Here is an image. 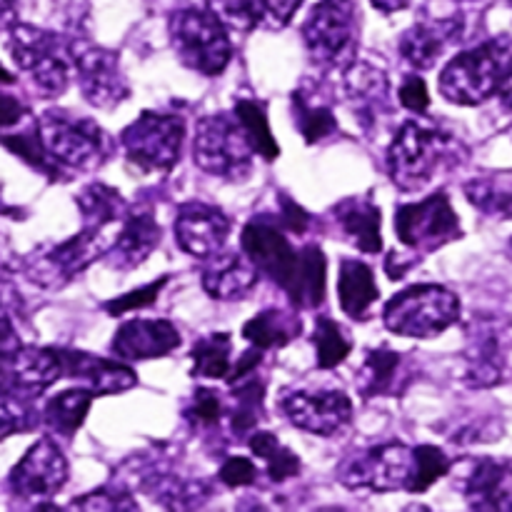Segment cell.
Here are the masks:
<instances>
[{"mask_svg":"<svg viewBox=\"0 0 512 512\" xmlns=\"http://www.w3.org/2000/svg\"><path fill=\"white\" fill-rule=\"evenodd\" d=\"M243 253L280 285L295 308H318L325 300V255L318 245L295 248L280 225L255 218L243 230Z\"/></svg>","mask_w":512,"mask_h":512,"instance_id":"cell-1","label":"cell"},{"mask_svg":"<svg viewBox=\"0 0 512 512\" xmlns=\"http://www.w3.org/2000/svg\"><path fill=\"white\" fill-rule=\"evenodd\" d=\"M465 158L468 148L458 135L420 120H408L400 125L388 148V173L403 193H415L428 188L438 175L463 165Z\"/></svg>","mask_w":512,"mask_h":512,"instance_id":"cell-2","label":"cell"},{"mask_svg":"<svg viewBox=\"0 0 512 512\" xmlns=\"http://www.w3.org/2000/svg\"><path fill=\"white\" fill-rule=\"evenodd\" d=\"M512 70V35H498L455 55L440 73V93L450 103L480 105L493 98Z\"/></svg>","mask_w":512,"mask_h":512,"instance_id":"cell-3","label":"cell"},{"mask_svg":"<svg viewBox=\"0 0 512 512\" xmlns=\"http://www.w3.org/2000/svg\"><path fill=\"white\" fill-rule=\"evenodd\" d=\"M225 20L213 8H180L170 15L168 33L175 55L185 68L200 75H220L233 58Z\"/></svg>","mask_w":512,"mask_h":512,"instance_id":"cell-4","label":"cell"},{"mask_svg":"<svg viewBox=\"0 0 512 512\" xmlns=\"http://www.w3.org/2000/svg\"><path fill=\"white\" fill-rule=\"evenodd\" d=\"M45 153L60 168L95 170L108 160L110 140L95 120L80 118L68 110H48L35 125Z\"/></svg>","mask_w":512,"mask_h":512,"instance_id":"cell-5","label":"cell"},{"mask_svg":"<svg viewBox=\"0 0 512 512\" xmlns=\"http://www.w3.org/2000/svg\"><path fill=\"white\" fill-rule=\"evenodd\" d=\"M460 318V298L443 285H410L388 300L385 328L400 338H435Z\"/></svg>","mask_w":512,"mask_h":512,"instance_id":"cell-6","label":"cell"},{"mask_svg":"<svg viewBox=\"0 0 512 512\" xmlns=\"http://www.w3.org/2000/svg\"><path fill=\"white\" fill-rule=\"evenodd\" d=\"M10 55L15 65L33 80L35 88L48 98H58L70 83L73 53L70 40L35 25L15 23L10 30Z\"/></svg>","mask_w":512,"mask_h":512,"instance_id":"cell-7","label":"cell"},{"mask_svg":"<svg viewBox=\"0 0 512 512\" xmlns=\"http://www.w3.org/2000/svg\"><path fill=\"white\" fill-rule=\"evenodd\" d=\"M255 145L238 118L218 113L195 125L193 158L203 173L240 183L253 170Z\"/></svg>","mask_w":512,"mask_h":512,"instance_id":"cell-8","label":"cell"},{"mask_svg":"<svg viewBox=\"0 0 512 512\" xmlns=\"http://www.w3.org/2000/svg\"><path fill=\"white\" fill-rule=\"evenodd\" d=\"M185 140L183 118L158 110H143L120 133L125 160L140 173H168L180 160Z\"/></svg>","mask_w":512,"mask_h":512,"instance_id":"cell-9","label":"cell"},{"mask_svg":"<svg viewBox=\"0 0 512 512\" xmlns=\"http://www.w3.org/2000/svg\"><path fill=\"white\" fill-rule=\"evenodd\" d=\"M358 5L355 0H320L303 23V38L320 65L348 68L358 48Z\"/></svg>","mask_w":512,"mask_h":512,"instance_id":"cell-10","label":"cell"},{"mask_svg":"<svg viewBox=\"0 0 512 512\" xmlns=\"http://www.w3.org/2000/svg\"><path fill=\"white\" fill-rule=\"evenodd\" d=\"M512 353V320L505 315H475L465 333V383L495 388L508 378Z\"/></svg>","mask_w":512,"mask_h":512,"instance_id":"cell-11","label":"cell"},{"mask_svg":"<svg viewBox=\"0 0 512 512\" xmlns=\"http://www.w3.org/2000/svg\"><path fill=\"white\" fill-rule=\"evenodd\" d=\"M415 475V448L400 443L355 450L338 465V480L345 488L373 493H408Z\"/></svg>","mask_w":512,"mask_h":512,"instance_id":"cell-12","label":"cell"},{"mask_svg":"<svg viewBox=\"0 0 512 512\" xmlns=\"http://www.w3.org/2000/svg\"><path fill=\"white\" fill-rule=\"evenodd\" d=\"M395 235L400 243L420 253H435L463 235L458 213L445 193L428 195L420 203L400 205L395 210Z\"/></svg>","mask_w":512,"mask_h":512,"instance_id":"cell-13","label":"cell"},{"mask_svg":"<svg viewBox=\"0 0 512 512\" xmlns=\"http://www.w3.org/2000/svg\"><path fill=\"white\" fill-rule=\"evenodd\" d=\"M70 53L80 93L93 108L113 110L128 100V78L120 70V60L113 50L88 40H70Z\"/></svg>","mask_w":512,"mask_h":512,"instance_id":"cell-14","label":"cell"},{"mask_svg":"<svg viewBox=\"0 0 512 512\" xmlns=\"http://www.w3.org/2000/svg\"><path fill=\"white\" fill-rule=\"evenodd\" d=\"M103 255V243L95 230H80L73 238L63 240L58 245L38 250L25 260V275L40 288H63L65 283L83 273L93 260Z\"/></svg>","mask_w":512,"mask_h":512,"instance_id":"cell-15","label":"cell"},{"mask_svg":"<svg viewBox=\"0 0 512 512\" xmlns=\"http://www.w3.org/2000/svg\"><path fill=\"white\" fill-rule=\"evenodd\" d=\"M60 378H65L63 348L20 345L0 360V390L15 398H38Z\"/></svg>","mask_w":512,"mask_h":512,"instance_id":"cell-16","label":"cell"},{"mask_svg":"<svg viewBox=\"0 0 512 512\" xmlns=\"http://www.w3.org/2000/svg\"><path fill=\"white\" fill-rule=\"evenodd\" d=\"M280 408L293 425L313 435H335L353 418V400L343 390H293L280 400Z\"/></svg>","mask_w":512,"mask_h":512,"instance_id":"cell-17","label":"cell"},{"mask_svg":"<svg viewBox=\"0 0 512 512\" xmlns=\"http://www.w3.org/2000/svg\"><path fill=\"white\" fill-rule=\"evenodd\" d=\"M68 480V460L50 438H40L10 470L8 485L18 498L43 503Z\"/></svg>","mask_w":512,"mask_h":512,"instance_id":"cell-18","label":"cell"},{"mask_svg":"<svg viewBox=\"0 0 512 512\" xmlns=\"http://www.w3.org/2000/svg\"><path fill=\"white\" fill-rule=\"evenodd\" d=\"M230 238V220L220 208L208 203H185L175 215V240L198 260L213 258Z\"/></svg>","mask_w":512,"mask_h":512,"instance_id":"cell-19","label":"cell"},{"mask_svg":"<svg viewBox=\"0 0 512 512\" xmlns=\"http://www.w3.org/2000/svg\"><path fill=\"white\" fill-rule=\"evenodd\" d=\"M343 88L345 100H348L355 120H358L365 130H375V125H380L383 115L390 113L388 75L380 68H375V65L353 60V63L345 68Z\"/></svg>","mask_w":512,"mask_h":512,"instance_id":"cell-20","label":"cell"},{"mask_svg":"<svg viewBox=\"0 0 512 512\" xmlns=\"http://www.w3.org/2000/svg\"><path fill=\"white\" fill-rule=\"evenodd\" d=\"M460 35H463V18H458V15L420 20L403 33L400 53L415 70H430L458 43Z\"/></svg>","mask_w":512,"mask_h":512,"instance_id":"cell-21","label":"cell"},{"mask_svg":"<svg viewBox=\"0 0 512 512\" xmlns=\"http://www.w3.org/2000/svg\"><path fill=\"white\" fill-rule=\"evenodd\" d=\"M460 490L473 510H512V465L493 458L470 460Z\"/></svg>","mask_w":512,"mask_h":512,"instance_id":"cell-22","label":"cell"},{"mask_svg":"<svg viewBox=\"0 0 512 512\" xmlns=\"http://www.w3.org/2000/svg\"><path fill=\"white\" fill-rule=\"evenodd\" d=\"M180 345V333L170 320H128L113 338V353L120 360L165 358Z\"/></svg>","mask_w":512,"mask_h":512,"instance_id":"cell-23","label":"cell"},{"mask_svg":"<svg viewBox=\"0 0 512 512\" xmlns=\"http://www.w3.org/2000/svg\"><path fill=\"white\" fill-rule=\"evenodd\" d=\"M65 378H75L93 390L95 395H118L128 393L138 385V375L128 368V365L118 363V360L98 358L85 350H65Z\"/></svg>","mask_w":512,"mask_h":512,"instance_id":"cell-24","label":"cell"},{"mask_svg":"<svg viewBox=\"0 0 512 512\" xmlns=\"http://www.w3.org/2000/svg\"><path fill=\"white\" fill-rule=\"evenodd\" d=\"M260 278V270L245 253H215L205 263L200 283L203 290L215 300H240L250 295Z\"/></svg>","mask_w":512,"mask_h":512,"instance_id":"cell-25","label":"cell"},{"mask_svg":"<svg viewBox=\"0 0 512 512\" xmlns=\"http://www.w3.org/2000/svg\"><path fill=\"white\" fill-rule=\"evenodd\" d=\"M160 238H163V233H160V225L153 215L130 213L123 220V230L115 238L113 248L105 253V258L115 270L128 273L150 258V253L158 248Z\"/></svg>","mask_w":512,"mask_h":512,"instance_id":"cell-26","label":"cell"},{"mask_svg":"<svg viewBox=\"0 0 512 512\" xmlns=\"http://www.w3.org/2000/svg\"><path fill=\"white\" fill-rule=\"evenodd\" d=\"M333 218L340 233L363 253L375 255L383 250L380 238V208L373 203L370 195H353L340 200L333 208Z\"/></svg>","mask_w":512,"mask_h":512,"instance_id":"cell-27","label":"cell"},{"mask_svg":"<svg viewBox=\"0 0 512 512\" xmlns=\"http://www.w3.org/2000/svg\"><path fill=\"white\" fill-rule=\"evenodd\" d=\"M338 298L340 308H343V313L348 315V318L360 320V323L370 318V308H373L380 298L375 273L370 270V265L353 258L340 263Z\"/></svg>","mask_w":512,"mask_h":512,"instance_id":"cell-28","label":"cell"},{"mask_svg":"<svg viewBox=\"0 0 512 512\" xmlns=\"http://www.w3.org/2000/svg\"><path fill=\"white\" fill-rule=\"evenodd\" d=\"M293 115L308 145L323 143L330 135L338 133V118L315 83H305L293 90Z\"/></svg>","mask_w":512,"mask_h":512,"instance_id":"cell-29","label":"cell"},{"mask_svg":"<svg viewBox=\"0 0 512 512\" xmlns=\"http://www.w3.org/2000/svg\"><path fill=\"white\" fill-rule=\"evenodd\" d=\"M143 488L155 503L173 510L200 508L210 498V488L203 480H185L175 473H165V470H150L143 478Z\"/></svg>","mask_w":512,"mask_h":512,"instance_id":"cell-30","label":"cell"},{"mask_svg":"<svg viewBox=\"0 0 512 512\" xmlns=\"http://www.w3.org/2000/svg\"><path fill=\"white\" fill-rule=\"evenodd\" d=\"M405 358L390 348H375L365 355V363L360 368L358 385L365 398H378V395H400L405 388L403 380Z\"/></svg>","mask_w":512,"mask_h":512,"instance_id":"cell-31","label":"cell"},{"mask_svg":"<svg viewBox=\"0 0 512 512\" xmlns=\"http://www.w3.org/2000/svg\"><path fill=\"white\" fill-rule=\"evenodd\" d=\"M75 203H78L80 218H83L85 230H95L110 223H118L130 215L128 200L118 193L115 188L105 183H93L85 185L78 195H75Z\"/></svg>","mask_w":512,"mask_h":512,"instance_id":"cell-32","label":"cell"},{"mask_svg":"<svg viewBox=\"0 0 512 512\" xmlns=\"http://www.w3.org/2000/svg\"><path fill=\"white\" fill-rule=\"evenodd\" d=\"M98 395L90 388H70L58 393L55 398L48 400L43 410V420L53 433L63 435V438H73L80 430V425L88 418V410Z\"/></svg>","mask_w":512,"mask_h":512,"instance_id":"cell-33","label":"cell"},{"mask_svg":"<svg viewBox=\"0 0 512 512\" xmlns=\"http://www.w3.org/2000/svg\"><path fill=\"white\" fill-rule=\"evenodd\" d=\"M300 335V318L278 308H265L243 325V338L260 350L283 348Z\"/></svg>","mask_w":512,"mask_h":512,"instance_id":"cell-34","label":"cell"},{"mask_svg":"<svg viewBox=\"0 0 512 512\" xmlns=\"http://www.w3.org/2000/svg\"><path fill=\"white\" fill-rule=\"evenodd\" d=\"M465 198L485 215L512 218V173H488L465 183Z\"/></svg>","mask_w":512,"mask_h":512,"instance_id":"cell-35","label":"cell"},{"mask_svg":"<svg viewBox=\"0 0 512 512\" xmlns=\"http://www.w3.org/2000/svg\"><path fill=\"white\" fill-rule=\"evenodd\" d=\"M230 355H233V338H230V333L205 335L190 350L193 375L208 380H228L230 370H233Z\"/></svg>","mask_w":512,"mask_h":512,"instance_id":"cell-36","label":"cell"},{"mask_svg":"<svg viewBox=\"0 0 512 512\" xmlns=\"http://www.w3.org/2000/svg\"><path fill=\"white\" fill-rule=\"evenodd\" d=\"M233 408H230V428L235 435H245L258 428V420L263 418V400H265V383L258 380V375H245L243 380L233 383Z\"/></svg>","mask_w":512,"mask_h":512,"instance_id":"cell-37","label":"cell"},{"mask_svg":"<svg viewBox=\"0 0 512 512\" xmlns=\"http://www.w3.org/2000/svg\"><path fill=\"white\" fill-rule=\"evenodd\" d=\"M250 450H253L255 458H260L265 463L270 480L273 483H285L290 478H298L300 475V458L290 448H285L273 433L268 430H255L248 438Z\"/></svg>","mask_w":512,"mask_h":512,"instance_id":"cell-38","label":"cell"},{"mask_svg":"<svg viewBox=\"0 0 512 512\" xmlns=\"http://www.w3.org/2000/svg\"><path fill=\"white\" fill-rule=\"evenodd\" d=\"M233 113H235V118L243 123L248 138L253 140L255 153L263 155L265 160L278 158L280 145H278V140L273 138V130H270L268 113H265V103H260V100H250V98H240L238 103H235Z\"/></svg>","mask_w":512,"mask_h":512,"instance_id":"cell-39","label":"cell"},{"mask_svg":"<svg viewBox=\"0 0 512 512\" xmlns=\"http://www.w3.org/2000/svg\"><path fill=\"white\" fill-rule=\"evenodd\" d=\"M303 0H240L245 28L283 30L293 20Z\"/></svg>","mask_w":512,"mask_h":512,"instance_id":"cell-40","label":"cell"},{"mask_svg":"<svg viewBox=\"0 0 512 512\" xmlns=\"http://www.w3.org/2000/svg\"><path fill=\"white\" fill-rule=\"evenodd\" d=\"M313 343L315 355H318V365L323 370H333L343 363L353 350V343L345 335V330L335 323L333 318H318L313 330Z\"/></svg>","mask_w":512,"mask_h":512,"instance_id":"cell-41","label":"cell"},{"mask_svg":"<svg viewBox=\"0 0 512 512\" xmlns=\"http://www.w3.org/2000/svg\"><path fill=\"white\" fill-rule=\"evenodd\" d=\"M450 468H453V463H450V458L443 450L433 448V445H420V448H415V475L408 493H425L440 478H445Z\"/></svg>","mask_w":512,"mask_h":512,"instance_id":"cell-42","label":"cell"},{"mask_svg":"<svg viewBox=\"0 0 512 512\" xmlns=\"http://www.w3.org/2000/svg\"><path fill=\"white\" fill-rule=\"evenodd\" d=\"M0 143H3L10 153H15L18 158H23L28 165H33L38 173L48 175V178H53V180H60V165L53 163V158L45 153L43 143H40V138L35 130L33 133L8 135V138H0Z\"/></svg>","mask_w":512,"mask_h":512,"instance_id":"cell-43","label":"cell"},{"mask_svg":"<svg viewBox=\"0 0 512 512\" xmlns=\"http://www.w3.org/2000/svg\"><path fill=\"white\" fill-rule=\"evenodd\" d=\"M35 425V413L30 400L15 398L0 390V443L15 433H25Z\"/></svg>","mask_w":512,"mask_h":512,"instance_id":"cell-44","label":"cell"},{"mask_svg":"<svg viewBox=\"0 0 512 512\" xmlns=\"http://www.w3.org/2000/svg\"><path fill=\"white\" fill-rule=\"evenodd\" d=\"M225 403L213 388H198L193 398L185 405V418L195 425V428H215L223 420Z\"/></svg>","mask_w":512,"mask_h":512,"instance_id":"cell-45","label":"cell"},{"mask_svg":"<svg viewBox=\"0 0 512 512\" xmlns=\"http://www.w3.org/2000/svg\"><path fill=\"white\" fill-rule=\"evenodd\" d=\"M170 275H163V278L153 280V283L143 285V288H135L130 290V293L120 295V298L115 300H108V303L103 305L105 313L113 315V318H118V315H125L130 313V310H140V308H148V305L155 303V298L160 295V290L168 285Z\"/></svg>","mask_w":512,"mask_h":512,"instance_id":"cell-46","label":"cell"},{"mask_svg":"<svg viewBox=\"0 0 512 512\" xmlns=\"http://www.w3.org/2000/svg\"><path fill=\"white\" fill-rule=\"evenodd\" d=\"M70 508L80 510H138V500L130 495V490L98 488L88 495H80L70 503Z\"/></svg>","mask_w":512,"mask_h":512,"instance_id":"cell-47","label":"cell"},{"mask_svg":"<svg viewBox=\"0 0 512 512\" xmlns=\"http://www.w3.org/2000/svg\"><path fill=\"white\" fill-rule=\"evenodd\" d=\"M13 288L0 280V360L8 358L15 348H20V338L13 325Z\"/></svg>","mask_w":512,"mask_h":512,"instance_id":"cell-48","label":"cell"},{"mask_svg":"<svg viewBox=\"0 0 512 512\" xmlns=\"http://www.w3.org/2000/svg\"><path fill=\"white\" fill-rule=\"evenodd\" d=\"M255 480H258V470L248 458H240V455L228 458L220 468V483L225 488H248Z\"/></svg>","mask_w":512,"mask_h":512,"instance_id":"cell-49","label":"cell"},{"mask_svg":"<svg viewBox=\"0 0 512 512\" xmlns=\"http://www.w3.org/2000/svg\"><path fill=\"white\" fill-rule=\"evenodd\" d=\"M398 98L403 103V108L413 110V113H425L430 105V93H428V85L420 75H408L403 80L398 90Z\"/></svg>","mask_w":512,"mask_h":512,"instance_id":"cell-50","label":"cell"},{"mask_svg":"<svg viewBox=\"0 0 512 512\" xmlns=\"http://www.w3.org/2000/svg\"><path fill=\"white\" fill-rule=\"evenodd\" d=\"M278 200H280V228L290 230V233H305V228H308L310 223V215L305 213L295 200H290L288 195L280 193Z\"/></svg>","mask_w":512,"mask_h":512,"instance_id":"cell-51","label":"cell"},{"mask_svg":"<svg viewBox=\"0 0 512 512\" xmlns=\"http://www.w3.org/2000/svg\"><path fill=\"white\" fill-rule=\"evenodd\" d=\"M25 105L8 93H0V130L13 128L23 120Z\"/></svg>","mask_w":512,"mask_h":512,"instance_id":"cell-52","label":"cell"},{"mask_svg":"<svg viewBox=\"0 0 512 512\" xmlns=\"http://www.w3.org/2000/svg\"><path fill=\"white\" fill-rule=\"evenodd\" d=\"M18 23V0H0V30H13Z\"/></svg>","mask_w":512,"mask_h":512,"instance_id":"cell-53","label":"cell"},{"mask_svg":"<svg viewBox=\"0 0 512 512\" xmlns=\"http://www.w3.org/2000/svg\"><path fill=\"white\" fill-rule=\"evenodd\" d=\"M380 13L390 15V13H398V10H405L410 5V0H370Z\"/></svg>","mask_w":512,"mask_h":512,"instance_id":"cell-54","label":"cell"},{"mask_svg":"<svg viewBox=\"0 0 512 512\" xmlns=\"http://www.w3.org/2000/svg\"><path fill=\"white\" fill-rule=\"evenodd\" d=\"M498 93H500V100H503V103L508 105V108L512 110V70H510L508 78H505V83L500 85Z\"/></svg>","mask_w":512,"mask_h":512,"instance_id":"cell-55","label":"cell"},{"mask_svg":"<svg viewBox=\"0 0 512 512\" xmlns=\"http://www.w3.org/2000/svg\"><path fill=\"white\" fill-rule=\"evenodd\" d=\"M13 73H8V70H5V65L3 63H0V83H13Z\"/></svg>","mask_w":512,"mask_h":512,"instance_id":"cell-56","label":"cell"},{"mask_svg":"<svg viewBox=\"0 0 512 512\" xmlns=\"http://www.w3.org/2000/svg\"><path fill=\"white\" fill-rule=\"evenodd\" d=\"M510 248H512V240H510Z\"/></svg>","mask_w":512,"mask_h":512,"instance_id":"cell-57","label":"cell"},{"mask_svg":"<svg viewBox=\"0 0 512 512\" xmlns=\"http://www.w3.org/2000/svg\"><path fill=\"white\" fill-rule=\"evenodd\" d=\"M510 3H512V0H510Z\"/></svg>","mask_w":512,"mask_h":512,"instance_id":"cell-58","label":"cell"}]
</instances>
